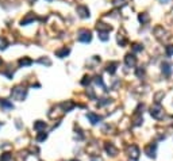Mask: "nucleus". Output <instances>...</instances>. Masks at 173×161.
Instances as JSON below:
<instances>
[{"label": "nucleus", "instance_id": "nucleus-4", "mask_svg": "<svg viewBox=\"0 0 173 161\" xmlns=\"http://www.w3.org/2000/svg\"><path fill=\"white\" fill-rule=\"evenodd\" d=\"M127 153H128V157L131 158V160H138V157H139V148H138L137 145H130L127 148Z\"/></svg>", "mask_w": 173, "mask_h": 161}, {"label": "nucleus", "instance_id": "nucleus-10", "mask_svg": "<svg viewBox=\"0 0 173 161\" xmlns=\"http://www.w3.org/2000/svg\"><path fill=\"white\" fill-rule=\"evenodd\" d=\"M0 108L4 110V111H8V110L14 108V104L7 99H0Z\"/></svg>", "mask_w": 173, "mask_h": 161}, {"label": "nucleus", "instance_id": "nucleus-6", "mask_svg": "<svg viewBox=\"0 0 173 161\" xmlns=\"http://www.w3.org/2000/svg\"><path fill=\"white\" fill-rule=\"evenodd\" d=\"M104 149H106V152L108 153V156H112V157H114V156L118 155V149H116V146L114 145V144H111V142H107Z\"/></svg>", "mask_w": 173, "mask_h": 161}, {"label": "nucleus", "instance_id": "nucleus-11", "mask_svg": "<svg viewBox=\"0 0 173 161\" xmlns=\"http://www.w3.org/2000/svg\"><path fill=\"white\" fill-rule=\"evenodd\" d=\"M86 118L89 119V122L92 123V125H96V123H99L100 121H102V116L96 115V114H93V113H88L86 114Z\"/></svg>", "mask_w": 173, "mask_h": 161}, {"label": "nucleus", "instance_id": "nucleus-32", "mask_svg": "<svg viewBox=\"0 0 173 161\" xmlns=\"http://www.w3.org/2000/svg\"><path fill=\"white\" fill-rule=\"evenodd\" d=\"M86 94L89 95V96L92 97V99H95V94H93V91L91 90V88H88V91H86Z\"/></svg>", "mask_w": 173, "mask_h": 161}, {"label": "nucleus", "instance_id": "nucleus-3", "mask_svg": "<svg viewBox=\"0 0 173 161\" xmlns=\"http://www.w3.org/2000/svg\"><path fill=\"white\" fill-rule=\"evenodd\" d=\"M77 39L80 42H83V43H88V42H91V39H92V34H91L89 30H80L79 31V34H77Z\"/></svg>", "mask_w": 173, "mask_h": 161}, {"label": "nucleus", "instance_id": "nucleus-25", "mask_svg": "<svg viewBox=\"0 0 173 161\" xmlns=\"http://www.w3.org/2000/svg\"><path fill=\"white\" fill-rule=\"evenodd\" d=\"M142 49H143V46L139 45V43H134V45H133V50H134V52H141Z\"/></svg>", "mask_w": 173, "mask_h": 161}, {"label": "nucleus", "instance_id": "nucleus-35", "mask_svg": "<svg viewBox=\"0 0 173 161\" xmlns=\"http://www.w3.org/2000/svg\"><path fill=\"white\" fill-rule=\"evenodd\" d=\"M0 65H1V58H0Z\"/></svg>", "mask_w": 173, "mask_h": 161}, {"label": "nucleus", "instance_id": "nucleus-16", "mask_svg": "<svg viewBox=\"0 0 173 161\" xmlns=\"http://www.w3.org/2000/svg\"><path fill=\"white\" fill-rule=\"evenodd\" d=\"M31 64H32V61L30 60V58H27V57H23V58H20L19 60L20 66H29V65H31Z\"/></svg>", "mask_w": 173, "mask_h": 161}, {"label": "nucleus", "instance_id": "nucleus-34", "mask_svg": "<svg viewBox=\"0 0 173 161\" xmlns=\"http://www.w3.org/2000/svg\"><path fill=\"white\" fill-rule=\"evenodd\" d=\"M161 1H170V0H161Z\"/></svg>", "mask_w": 173, "mask_h": 161}, {"label": "nucleus", "instance_id": "nucleus-20", "mask_svg": "<svg viewBox=\"0 0 173 161\" xmlns=\"http://www.w3.org/2000/svg\"><path fill=\"white\" fill-rule=\"evenodd\" d=\"M161 68H162V72H164V73L167 74V76H169L170 72H172V71H170V65L167 64V62H164V64L161 65Z\"/></svg>", "mask_w": 173, "mask_h": 161}, {"label": "nucleus", "instance_id": "nucleus-19", "mask_svg": "<svg viewBox=\"0 0 173 161\" xmlns=\"http://www.w3.org/2000/svg\"><path fill=\"white\" fill-rule=\"evenodd\" d=\"M116 39H118V43L120 46H125L126 45V35H125V34H120V32H119L118 38H116Z\"/></svg>", "mask_w": 173, "mask_h": 161}, {"label": "nucleus", "instance_id": "nucleus-36", "mask_svg": "<svg viewBox=\"0 0 173 161\" xmlns=\"http://www.w3.org/2000/svg\"><path fill=\"white\" fill-rule=\"evenodd\" d=\"M71 161H79V160H71Z\"/></svg>", "mask_w": 173, "mask_h": 161}, {"label": "nucleus", "instance_id": "nucleus-29", "mask_svg": "<svg viewBox=\"0 0 173 161\" xmlns=\"http://www.w3.org/2000/svg\"><path fill=\"white\" fill-rule=\"evenodd\" d=\"M7 48V42L4 38H0V49H6Z\"/></svg>", "mask_w": 173, "mask_h": 161}, {"label": "nucleus", "instance_id": "nucleus-14", "mask_svg": "<svg viewBox=\"0 0 173 161\" xmlns=\"http://www.w3.org/2000/svg\"><path fill=\"white\" fill-rule=\"evenodd\" d=\"M69 53H71V50H69L68 48H62V49H60V50H56V56H57V57H60V58L66 57Z\"/></svg>", "mask_w": 173, "mask_h": 161}, {"label": "nucleus", "instance_id": "nucleus-22", "mask_svg": "<svg viewBox=\"0 0 173 161\" xmlns=\"http://www.w3.org/2000/svg\"><path fill=\"white\" fill-rule=\"evenodd\" d=\"M0 161H12V155L10 153H3L0 156Z\"/></svg>", "mask_w": 173, "mask_h": 161}, {"label": "nucleus", "instance_id": "nucleus-23", "mask_svg": "<svg viewBox=\"0 0 173 161\" xmlns=\"http://www.w3.org/2000/svg\"><path fill=\"white\" fill-rule=\"evenodd\" d=\"M38 62L39 64H45V65H48V66L51 65V61L49 60V58H41V60H38Z\"/></svg>", "mask_w": 173, "mask_h": 161}, {"label": "nucleus", "instance_id": "nucleus-24", "mask_svg": "<svg viewBox=\"0 0 173 161\" xmlns=\"http://www.w3.org/2000/svg\"><path fill=\"white\" fill-rule=\"evenodd\" d=\"M99 38L102 39V41H108V32H99Z\"/></svg>", "mask_w": 173, "mask_h": 161}, {"label": "nucleus", "instance_id": "nucleus-2", "mask_svg": "<svg viewBox=\"0 0 173 161\" xmlns=\"http://www.w3.org/2000/svg\"><path fill=\"white\" fill-rule=\"evenodd\" d=\"M150 115L153 116L154 119H161L164 116V108L158 103H156L154 106L150 107Z\"/></svg>", "mask_w": 173, "mask_h": 161}, {"label": "nucleus", "instance_id": "nucleus-13", "mask_svg": "<svg viewBox=\"0 0 173 161\" xmlns=\"http://www.w3.org/2000/svg\"><path fill=\"white\" fill-rule=\"evenodd\" d=\"M61 107H62V111H64V113H69L71 110H73L74 107H76V104H74L73 102H65V103L61 104Z\"/></svg>", "mask_w": 173, "mask_h": 161}, {"label": "nucleus", "instance_id": "nucleus-37", "mask_svg": "<svg viewBox=\"0 0 173 161\" xmlns=\"http://www.w3.org/2000/svg\"><path fill=\"white\" fill-rule=\"evenodd\" d=\"M48 1H53V0H48Z\"/></svg>", "mask_w": 173, "mask_h": 161}, {"label": "nucleus", "instance_id": "nucleus-7", "mask_svg": "<svg viewBox=\"0 0 173 161\" xmlns=\"http://www.w3.org/2000/svg\"><path fill=\"white\" fill-rule=\"evenodd\" d=\"M35 19H37V16L34 15V14H32V12H29V14H27V15L25 16V18H23L22 20H20V25H22V26H27L29 23L34 22V20H35Z\"/></svg>", "mask_w": 173, "mask_h": 161}, {"label": "nucleus", "instance_id": "nucleus-9", "mask_svg": "<svg viewBox=\"0 0 173 161\" xmlns=\"http://www.w3.org/2000/svg\"><path fill=\"white\" fill-rule=\"evenodd\" d=\"M125 62L127 66H135V64H137V58H135L134 54H131V53H128V54H126L125 57Z\"/></svg>", "mask_w": 173, "mask_h": 161}, {"label": "nucleus", "instance_id": "nucleus-17", "mask_svg": "<svg viewBox=\"0 0 173 161\" xmlns=\"http://www.w3.org/2000/svg\"><path fill=\"white\" fill-rule=\"evenodd\" d=\"M116 62H111V64H108L107 65V72H108V73H111V74H114L116 72Z\"/></svg>", "mask_w": 173, "mask_h": 161}, {"label": "nucleus", "instance_id": "nucleus-27", "mask_svg": "<svg viewBox=\"0 0 173 161\" xmlns=\"http://www.w3.org/2000/svg\"><path fill=\"white\" fill-rule=\"evenodd\" d=\"M95 83H96L97 85H100V87H104V83H103V79L100 77V76H97V77H95Z\"/></svg>", "mask_w": 173, "mask_h": 161}, {"label": "nucleus", "instance_id": "nucleus-21", "mask_svg": "<svg viewBox=\"0 0 173 161\" xmlns=\"http://www.w3.org/2000/svg\"><path fill=\"white\" fill-rule=\"evenodd\" d=\"M46 138H48V134H46L45 131H39L38 135H37V141L38 142H43Z\"/></svg>", "mask_w": 173, "mask_h": 161}, {"label": "nucleus", "instance_id": "nucleus-30", "mask_svg": "<svg viewBox=\"0 0 173 161\" xmlns=\"http://www.w3.org/2000/svg\"><path fill=\"white\" fill-rule=\"evenodd\" d=\"M114 6H123L125 4V0H112Z\"/></svg>", "mask_w": 173, "mask_h": 161}, {"label": "nucleus", "instance_id": "nucleus-28", "mask_svg": "<svg viewBox=\"0 0 173 161\" xmlns=\"http://www.w3.org/2000/svg\"><path fill=\"white\" fill-rule=\"evenodd\" d=\"M91 83V77L89 76H85V77H84V80H81V84H83V85H86V84H89Z\"/></svg>", "mask_w": 173, "mask_h": 161}, {"label": "nucleus", "instance_id": "nucleus-33", "mask_svg": "<svg viewBox=\"0 0 173 161\" xmlns=\"http://www.w3.org/2000/svg\"><path fill=\"white\" fill-rule=\"evenodd\" d=\"M143 74H145L143 69H138V71H137V76H138V77H141V76H143Z\"/></svg>", "mask_w": 173, "mask_h": 161}, {"label": "nucleus", "instance_id": "nucleus-8", "mask_svg": "<svg viewBox=\"0 0 173 161\" xmlns=\"http://www.w3.org/2000/svg\"><path fill=\"white\" fill-rule=\"evenodd\" d=\"M76 11L79 14V16H81V18H89V10L85 6H77Z\"/></svg>", "mask_w": 173, "mask_h": 161}, {"label": "nucleus", "instance_id": "nucleus-18", "mask_svg": "<svg viewBox=\"0 0 173 161\" xmlns=\"http://www.w3.org/2000/svg\"><path fill=\"white\" fill-rule=\"evenodd\" d=\"M138 19H139V22L141 23H148L149 22V15L146 12H142L138 15Z\"/></svg>", "mask_w": 173, "mask_h": 161}, {"label": "nucleus", "instance_id": "nucleus-12", "mask_svg": "<svg viewBox=\"0 0 173 161\" xmlns=\"http://www.w3.org/2000/svg\"><path fill=\"white\" fill-rule=\"evenodd\" d=\"M96 30L99 32H110L111 31V26H108V25H106V23H97L96 25Z\"/></svg>", "mask_w": 173, "mask_h": 161}, {"label": "nucleus", "instance_id": "nucleus-15", "mask_svg": "<svg viewBox=\"0 0 173 161\" xmlns=\"http://www.w3.org/2000/svg\"><path fill=\"white\" fill-rule=\"evenodd\" d=\"M46 129V123L42 122V121H37V122H34V130H37V131H42V130Z\"/></svg>", "mask_w": 173, "mask_h": 161}, {"label": "nucleus", "instance_id": "nucleus-1", "mask_svg": "<svg viewBox=\"0 0 173 161\" xmlns=\"http://www.w3.org/2000/svg\"><path fill=\"white\" fill-rule=\"evenodd\" d=\"M26 96H27V90H26L23 85H16V87H14L12 91H11V97L15 100L22 102V100L26 99Z\"/></svg>", "mask_w": 173, "mask_h": 161}, {"label": "nucleus", "instance_id": "nucleus-26", "mask_svg": "<svg viewBox=\"0 0 173 161\" xmlns=\"http://www.w3.org/2000/svg\"><path fill=\"white\" fill-rule=\"evenodd\" d=\"M167 56L168 57H172L173 56V45L167 46Z\"/></svg>", "mask_w": 173, "mask_h": 161}, {"label": "nucleus", "instance_id": "nucleus-31", "mask_svg": "<svg viewBox=\"0 0 173 161\" xmlns=\"http://www.w3.org/2000/svg\"><path fill=\"white\" fill-rule=\"evenodd\" d=\"M110 102H111L110 99H102V102H99V106L102 107V106H104V104H108Z\"/></svg>", "mask_w": 173, "mask_h": 161}, {"label": "nucleus", "instance_id": "nucleus-5", "mask_svg": "<svg viewBox=\"0 0 173 161\" xmlns=\"http://www.w3.org/2000/svg\"><path fill=\"white\" fill-rule=\"evenodd\" d=\"M156 150H157V145L156 144H150V145H148L145 148V153L150 158H156Z\"/></svg>", "mask_w": 173, "mask_h": 161}]
</instances>
